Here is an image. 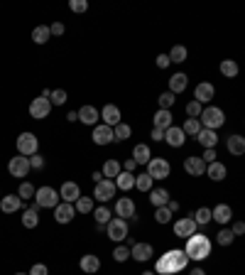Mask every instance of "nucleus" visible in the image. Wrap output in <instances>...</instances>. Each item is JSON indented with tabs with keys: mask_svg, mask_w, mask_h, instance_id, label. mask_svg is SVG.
I'll return each instance as SVG.
<instances>
[{
	"mask_svg": "<svg viewBox=\"0 0 245 275\" xmlns=\"http://www.w3.org/2000/svg\"><path fill=\"white\" fill-rule=\"evenodd\" d=\"M213 84H208V81H201L199 86H196V91H194V101H199V103H208L211 98H213Z\"/></svg>",
	"mask_w": 245,
	"mask_h": 275,
	"instance_id": "412c9836",
	"label": "nucleus"
},
{
	"mask_svg": "<svg viewBox=\"0 0 245 275\" xmlns=\"http://www.w3.org/2000/svg\"><path fill=\"white\" fill-rule=\"evenodd\" d=\"M115 182L113 180H103V182H98L96 184V189H94V199H98V202L103 204V202H108V199H113V194H115Z\"/></svg>",
	"mask_w": 245,
	"mask_h": 275,
	"instance_id": "9b49d317",
	"label": "nucleus"
},
{
	"mask_svg": "<svg viewBox=\"0 0 245 275\" xmlns=\"http://www.w3.org/2000/svg\"><path fill=\"white\" fill-rule=\"evenodd\" d=\"M49 101H52V106H64V103L69 101V96H66V91H64V89H57V91H52Z\"/></svg>",
	"mask_w": 245,
	"mask_h": 275,
	"instance_id": "09e8293b",
	"label": "nucleus"
},
{
	"mask_svg": "<svg viewBox=\"0 0 245 275\" xmlns=\"http://www.w3.org/2000/svg\"><path fill=\"white\" fill-rule=\"evenodd\" d=\"M150 202L154 204V206H167V204H170V192H167V189H152Z\"/></svg>",
	"mask_w": 245,
	"mask_h": 275,
	"instance_id": "f704fd0d",
	"label": "nucleus"
},
{
	"mask_svg": "<svg viewBox=\"0 0 245 275\" xmlns=\"http://www.w3.org/2000/svg\"><path fill=\"white\" fill-rule=\"evenodd\" d=\"M49 30H52V35H64V22H52Z\"/></svg>",
	"mask_w": 245,
	"mask_h": 275,
	"instance_id": "bf43d9fd",
	"label": "nucleus"
},
{
	"mask_svg": "<svg viewBox=\"0 0 245 275\" xmlns=\"http://www.w3.org/2000/svg\"><path fill=\"white\" fill-rule=\"evenodd\" d=\"M8 170H10V175L13 177H27L30 175V157H25V155H18V157H10V162H8Z\"/></svg>",
	"mask_w": 245,
	"mask_h": 275,
	"instance_id": "6e6552de",
	"label": "nucleus"
},
{
	"mask_svg": "<svg viewBox=\"0 0 245 275\" xmlns=\"http://www.w3.org/2000/svg\"><path fill=\"white\" fill-rule=\"evenodd\" d=\"M69 8H71L74 13H86V10H89V3H86V0H71Z\"/></svg>",
	"mask_w": 245,
	"mask_h": 275,
	"instance_id": "603ef678",
	"label": "nucleus"
},
{
	"mask_svg": "<svg viewBox=\"0 0 245 275\" xmlns=\"http://www.w3.org/2000/svg\"><path fill=\"white\" fill-rule=\"evenodd\" d=\"M196 140H199L201 145L206 147V150H213V147L218 145V135H216V130H208V128H201V130H199Z\"/></svg>",
	"mask_w": 245,
	"mask_h": 275,
	"instance_id": "b1692460",
	"label": "nucleus"
},
{
	"mask_svg": "<svg viewBox=\"0 0 245 275\" xmlns=\"http://www.w3.org/2000/svg\"><path fill=\"white\" fill-rule=\"evenodd\" d=\"M59 197H61V202L76 204V199L81 197L78 184H76V182H64V184H61V189H59Z\"/></svg>",
	"mask_w": 245,
	"mask_h": 275,
	"instance_id": "6ab92c4d",
	"label": "nucleus"
},
{
	"mask_svg": "<svg viewBox=\"0 0 245 275\" xmlns=\"http://www.w3.org/2000/svg\"><path fill=\"white\" fill-rule=\"evenodd\" d=\"M0 209H3V214H15L22 209V199L18 194H5V197H0Z\"/></svg>",
	"mask_w": 245,
	"mask_h": 275,
	"instance_id": "f3484780",
	"label": "nucleus"
},
{
	"mask_svg": "<svg viewBox=\"0 0 245 275\" xmlns=\"http://www.w3.org/2000/svg\"><path fill=\"white\" fill-rule=\"evenodd\" d=\"M211 216H213L216 224H228V221L233 219V209L228 204H218L216 209H211Z\"/></svg>",
	"mask_w": 245,
	"mask_h": 275,
	"instance_id": "a878e982",
	"label": "nucleus"
},
{
	"mask_svg": "<svg viewBox=\"0 0 245 275\" xmlns=\"http://www.w3.org/2000/svg\"><path fill=\"white\" fill-rule=\"evenodd\" d=\"M132 160H135L137 165H147V162L152 160L150 147L142 145V143H140V145H135V147H132Z\"/></svg>",
	"mask_w": 245,
	"mask_h": 275,
	"instance_id": "c756f323",
	"label": "nucleus"
},
{
	"mask_svg": "<svg viewBox=\"0 0 245 275\" xmlns=\"http://www.w3.org/2000/svg\"><path fill=\"white\" fill-rule=\"evenodd\" d=\"M152 182H154V180H152L147 172H142V175L135 177V187H137L140 192H152Z\"/></svg>",
	"mask_w": 245,
	"mask_h": 275,
	"instance_id": "58836bf2",
	"label": "nucleus"
},
{
	"mask_svg": "<svg viewBox=\"0 0 245 275\" xmlns=\"http://www.w3.org/2000/svg\"><path fill=\"white\" fill-rule=\"evenodd\" d=\"M101 116H103V123H106V126H111V128H115L118 123H123V121H120V108L113 106V103L103 106V113H101Z\"/></svg>",
	"mask_w": 245,
	"mask_h": 275,
	"instance_id": "4be33fe9",
	"label": "nucleus"
},
{
	"mask_svg": "<svg viewBox=\"0 0 245 275\" xmlns=\"http://www.w3.org/2000/svg\"><path fill=\"white\" fill-rule=\"evenodd\" d=\"M152 140H165V130L152 128Z\"/></svg>",
	"mask_w": 245,
	"mask_h": 275,
	"instance_id": "052dcab7",
	"label": "nucleus"
},
{
	"mask_svg": "<svg viewBox=\"0 0 245 275\" xmlns=\"http://www.w3.org/2000/svg\"><path fill=\"white\" fill-rule=\"evenodd\" d=\"M142 275H157V273H142Z\"/></svg>",
	"mask_w": 245,
	"mask_h": 275,
	"instance_id": "338daca9",
	"label": "nucleus"
},
{
	"mask_svg": "<svg viewBox=\"0 0 245 275\" xmlns=\"http://www.w3.org/2000/svg\"><path fill=\"white\" fill-rule=\"evenodd\" d=\"M154 64H157L159 69H167V67L172 64V62H170V54H159V57H157V62H154Z\"/></svg>",
	"mask_w": 245,
	"mask_h": 275,
	"instance_id": "6e6d98bb",
	"label": "nucleus"
},
{
	"mask_svg": "<svg viewBox=\"0 0 245 275\" xmlns=\"http://www.w3.org/2000/svg\"><path fill=\"white\" fill-rule=\"evenodd\" d=\"M30 165H32V170H44V155L35 152V155L30 157Z\"/></svg>",
	"mask_w": 245,
	"mask_h": 275,
	"instance_id": "864d4df0",
	"label": "nucleus"
},
{
	"mask_svg": "<svg viewBox=\"0 0 245 275\" xmlns=\"http://www.w3.org/2000/svg\"><path fill=\"white\" fill-rule=\"evenodd\" d=\"M125 172H132V170H135V167H137V162H135V160H132V157H128V160H125Z\"/></svg>",
	"mask_w": 245,
	"mask_h": 275,
	"instance_id": "680f3d73",
	"label": "nucleus"
},
{
	"mask_svg": "<svg viewBox=\"0 0 245 275\" xmlns=\"http://www.w3.org/2000/svg\"><path fill=\"white\" fill-rule=\"evenodd\" d=\"M165 140H167V145H172V147H182L184 140H187V133L179 128V126H172L170 130H165Z\"/></svg>",
	"mask_w": 245,
	"mask_h": 275,
	"instance_id": "a211bd4d",
	"label": "nucleus"
},
{
	"mask_svg": "<svg viewBox=\"0 0 245 275\" xmlns=\"http://www.w3.org/2000/svg\"><path fill=\"white\" fill-rule=\"evenodd\" d=\"M184 253L189 256V260H206L211 256V241L204 234H194L187 239V246H184Z\"/></svg>",
	"mask_w": 245,
	"mask_h": 275,
	"instance_id": "f03ea898",
	"label": "nucleus"
},
{
	"mask_svg": "<svg viewBox=\"0 0 245 275\" xmlns=\"http://www.w3.org/2000/svg\"><path fill=\"white\" fill-rule=\"evenodd\" d=\"M120 172H123V167H120L118 160H108V162L103 165V177H106V180H115Z\"/></svg>",
	"mask_w": 245,
	"mask_h": 275,
	"instance_id": "e433bc0d",
	"label": "nucleus"
},
{
	"mask_svg": "<svg viewBox=\"0 0 245 275\" xmlns=\"http://www.w3.org/2000/svg\"><path fill=\"white\" fill-rule=\"evenodd\" d=\"M226 147L230 155H235V157H240V155H245V138L243 135H230L226 140Z\"/></svg>",
	"mask_w": 245,
	"mask_h": 275,
	"instance_id": "393cba45",
	"label": "nucleus"
},
{
	"mask_svg": "<svg viewBox=\"0 0 245 275\" xmlns=\"http://www.w3.org/2000/svg\"><path fill=\"white\" fill-rule=\"evenodd\" d=\"M30 275H49V268H47L44 263H35V265L30 268Z\"/></svg>",
	"mask_w": 245,
	"mask_h": 275,
	"instance_id": "5fc2aeb1",
	"label": "nucleus"
},
{
	"mask_svg": "<svg viewBox=\"0 0 245 275\" xmlns=\"http://www.w3.org/2000/svg\"><path fill=\"white\" fill-rule=\"evenodd\" d=\"M184 133H187V135H194V138H196V135H199V130H201V121H199V118H187V123H184Z\"/></svg>",
	"mask_w": 245,
	"mask_h": 275,
	"instance_id": "37998d69",
	"label": "nucleus"
},
{
	"mask_svg": "<svg viewBox=\"0 0 245 275\" xmlns=\"http://www.w3.org/2000/svg\"><path fill=\"white\" fill-rule=\"evenodd\" d=\"M113 258H115V260H118V263H125V260L130 258V248L120 243V246H118V248H115V251H113Z\"/></svg>",
	"mask_w": 245,
	"mask_h": 275,
	"instance_id": "8fccbe9b",
	"label": "nucleus"
},
{
	"mask_svg": "<svg viewBox=\"0 0 245 275\" xmlns=\"http://www.w3.org/2000/svg\"><path fill=\"white\" fill-rule=\"evenodd\" d=\"M74 206L78 214H89V211H94V197H78Z\"/></svg>",
	"mask_w": 245,
	"mask_h": 275,
	"instance_id": "ea45409f",
	"label": "nucleus"
},
{
	"mask_svg": "<svg viewBox=\"0 0 245 275\" xmlns=\"http://www.w3.org/2000/svg\"><path fill=\"white\" fill-rule=\"evenodd\" d=\"M132 135V128L128 126V123H118L113 128V138H115V143H125L128 138Z\"/></svg>",
	"mask_w": 245,
	"mask_h": 275,
	"instance_id": "c9c22d12",
	"label": "nucleus"
},
{
	"mask_svg": "<svg viewBox=\"0 0 245 275\" xmlns=\"http://www.w3.org/2000/svg\"><path fill=\"white\" fill-rule=\"evenodd\" d=\"M230 231H233V234H235V236H243V234H245V224H243V221H235V224H233V229H230Z\"/></svg>",
	"mask_w": 245,
	"mask_h": 275,
	"instance_id": "13d9d810",
	"label": "nucleus"
},
{
	"mask_svg": "<svg viewBox=\"0 0 245 275\" xmlns=\"http://www.w3.org/2000/svg\"><path fill=\"white\" fill-rule=\"evenodd\" d=\"M187 57H189L187 47H182V44H174V47H172V52H170L172 64H182V62H187Z\"/></svg>",
	"mask_w": 245,
	"mask_h": 275,
	"instance_id": "4c0bfd02",
	"label": "nucleus"
},
{
	"mask_svg": "<svg viewBox=\"0 0 245 275\" xmlns=\"http://www.w3.org/2000/svg\"><path fill=\"white\" fill-rule=\"evenodd\" d=\"M218 69H221V74H223L226 79H235V76L240 74V67H238V62H235V59H223Z\"/></svg>",
	"mask_w": 245,
	"mask_h": 275,
	"instance_id": "7c9ffc66",
	"label": "nucleus"
},
{
	"mask_svg": "<svg viewBox=\"0 0 245 275\" xmlns=\"http://www.w3.org/2000/svg\"><path fill=\"white\" fill-rule=\"evenodd\" d=\"M94 219L98 221V226H103V224L111 221V211L106 206H98V209H94Z\"/></svg>",
	"mask_w": 245,
	"mask_h": 275,
	"instance_id": "49530a36",
	"label": "nucleus"
},
{
	"mask_svg": "<svg viewBox=\"0 0 245 275\" xmlns=\"http://www.w3.org/2000/svg\"><path fill=\"white\" fill-rule=\"evenodd\" d=\"M152 256H154V248H152L150 243H132L130 246V258H135L137 263H145Z\"/></svg>",
	"mask_w": 245,
	"mask_h": 275,
	"instance_id": "4468645a",
	"label": "nucleus"
},
{
	"mask_svg": "<svg viewBox=\"0 0 245 275\" xmlns=\"http://www.w3.org/2000/svg\"><path fill=\"white\" fill-rule=\"evenodd\" d=\"M201 103L199 101H191V103H187V113H189V118H199L201 116Z\"/></svg>",
	"mask_w": 245,
	"mask_h": 275,
	"instance_id": "3c124183",
	"label": "nucleus"
},
{
	"mask_svg": "<svg viewBox=\"0 0 245 275\" xmlns=\"http://www.w3.org/2000/svg\"><path fill=\"white\" fill-rule=\"evenodd\" d=\"M199 118H201V128H208V130H216L226 123V113L218 108V106H206V108L201 111Z\"/></svg>",
	"mask_w": 245,
	"mask_h": 275,
	"instance_id": "7ed1b4c3",
	"label": "nucleus"
},
{
	"mask_svg": "<svg viewBox=\"0 0 245 275\" xmlns=\"http://www.w3.org/2000/svg\"><path fill=\"white\" fill-rule=\"evenodd\" d=\"M233 239H235V234H233L230 229H221V231H218V236H216L218 246H230V243H233Z\"/></svg>",
	"mask_w": 245,
	"mask_h": 275,
	"instance_id": "a18cd8bd",
	"label": "nucleus"
},
{
	"mask_svg": "<svg viewBox=\"0 0 245 275\" xmlns=\"http://www.w3.org/2000/svg\"><path fill=\"white\" fill-rule=\"evenodd\" d=\"M78 268H81L84 273H98V270H101V258L94 256V253H86V256L78 260Z\"/></svg>",
	"mask_w": 245,
	"mask_h": 275,
	"instance_id": "5701e85b",
	"label": "nucleus"
},
{
	"mask_svg": "<svg viewBox=\"0 0 245 275\" xmlns=\"http://www.w3.org/2000/svg\"><path fill=\"white\" fill-rule=\"evenodd\" d=\"M66 121H69V123L78 121V111H69V113H66Z\"/></svg>",
	"mask_w": 245,
	"mask_h": 275,
	"instance_id": "e2e57ef3",
	"label": "nucleus"
},
{
	"mask_svg": "<svg viewBox=\"0 0 245 275\" xmlns=\"http://www.w3.org/2000/svg\"><path fill=\"white\" fill-rule=\"evenodd\" d=\"M18 155H25V157H32L35 152H37L39 147V140L35 133H20L18 135Z\"/></svg>",
	"mask_w": 245,
	"mask_h": 275,
	"instance_id": "423d86ee",
	"label": "nucleus"
},
{
	"mask_svg": "<svg viewBox=\"0 0 245 275\" xmlns=\"http://www.w3.org/2000/svg\"><path fill=\"white\" fill-rule=\"evenodd\" d=\"M98 118H101V113H98V108H94V106H81V108H78V121H81L84 126H94L96 128Z\"/></svg>",
	"mask_w": 245,
	"mask_h": 275,
	"instance_id": "aec40b11",
	"label": "nucleus"
},
{
	"mask_svg": "<svg viewBox=\"0 0 245 275\" xmlns=\"http://www.w3.org/2000/svg\"><path fill=\"white\" fill-rule=\"evenodd\" d=\"M35 202H37V206H42V209H57L59 202H61V197H59L57 189H52V187H39L37 194H35Z\"/></svg>",
	"mask_w": 245,
	"mask_h": 275,
	"instance_id": "39448f33",
	"label": "nucleus"
},
{
	"mask_svg": "<svg viewBox=\"0 0 245 275\" xmlns=\"http://www.w3.org/2000/svg\"><path fill=\"white\" fill-rule=\"evenodd\" d=\"M91 177H94V182H96V184H98V182H103V180H106V177H103V172H94Z\"/></svg>",
	"mask_w": 245,
	"mask_h": 275,
	"instance_id": "0e129e2a",
	"label": "nucleus"
},
{
	"mask_svg": "<svg viewBox=\"0 0 245 275\" xmlns=\"http://www.w3.org/2000/svg\"><path fill=\"white\" fill-rule=\"evenodd\" d=\"M91 138H94L96 145H108V143H113V140H115V138H113V128H111V126H106V123H103V126H96Z\"/></svg>",
	"mask_w": 245,
	"mask_h": 275,
	"instance_id": "dca6fc26",
	"label": "nucleus"
},
{
	"mask_svg": "<svg viewBox=\"0 0 245 275\" xmlns=\"http://www.w3.org/2000/svg\"><path fill=\"white\" fill-rule=\"evenodd\" d=\"M49 111H52V101H49V98H44V96H37V98L30 103V116H32L35 121L47 118V116H49Z\"/></svg>",
	"mask_w": 245,
	"mask_h": 275,
	"instance_id": "1a4fd4ad",
	"label": "nucleus"
},
{
	"mask_svg": "<svg viewBox=\"0 0 245 275\" xmlns=\"http://www.w3.org/2000/svg\"><path fill=\"white\" fill-rule=\"evenodd\" d=\"M35 194H37V189H35L30 182H22V184H20V189H18V197H20V199H32Z\"/></svg>",
	"mask_w": 245,
	"mask_h": 275,
	"instance_id": "c03bdc74",
	"label": "nucleus"
},
{
	"mask_svg": "<svg viewBox=\"0 0 245 275\" xmlns=\"http://www.w3.org/2000/svg\"><path fill=\"white\" fill-rule=\"evenodd\" d=\"M128 221L120 219V216H115V219H111L108 224H106V234H108V239L115 241V243H123V241L128 239Z\"/></svg>",
	"mask_w": 245,
	"mask_h": 275,
	"instance_id": "20e7f679",
	"label": "nucleus"
},
{
	"mask_svg": "<svg viewBox=\"0 0 245 275\" xmlns=\"http://www.w3.org/2000/svg\"><path fill=\"white\" fill-rule=\"evenodd\" d=\"M206 162L199 157V155H191L184 160V172H189L191 177H201V175H206Z\"/></svg>",
	"mask_w": 245,
	"mask_h": 275,
	"instance_id": "f8f14e48",
	"label": "nucleus"
},
{
	"mask_svg": "<svg viewBox=\"0 0 245 275\" xmlns=\"http://www.w3.org/2000/svg\"><path fill=\"white\" fill-rule=\"evenodd\" d=\"M187 265H189L187 253H184L182 248H172V251H167L162 258H157L154 273L157 275H177V273H182Z\"/></svg>",
	"mask_w": 245,
	"mask_h": 275,
	"instance_id": "f257e3e1",
	"label": "nucleus"
},
{
	"mask_svg": "<svg viewBox=\"0 0 245 275\" xmlns=\"http://www.w3.org/2000/svg\"><path fill=\"white\" fill-rule=\"evenodd\" d=\"M170 172H172V165L165 157H152L150 162H147V175H150L152 180H167Z\"/></svg>",
	"mask_w": 245,
	"mask_h": 275,
	"instance_id": "0eeeda50",
	"label": "nucleus"
},
{
	"mask_svg": "<svg viewBox=\"0 0 245 275\" xmlns=\"http://www.w3.org/2000/svg\"><path fill=\"white\" fill-rule=\"evenodd\" d=\"M196 234V221L191 216H182L179 221H174V236L177 239H189Z\"/></svg>",
	"mask_w": 245,
	"mask_h": 275,
	"instance_id": "9d476101",
	"label": "nucleus"
},
{
	"mask_svg": "<svg viewBox=\"0 0 245 275\" xmlns=\"http://www.w3.org/2000/svg\"><path fill=\"white\" fill-rule=\"evenodd\" d=\"M201 160H204L206 165H211V162H216V150H206V152L201 155Z\"/></svg>",
	"mask_w": 245,
	"mask_h": 275,
	"instance_id": "4d7b16f0",
	"label": "nucleus"
},
{
	"mask_svg": "<svg viewBox=\"0 0 245 275\" xmlns=\"http://www.w3.org/2000/svg\"><path fill=\"white\" fill-rule=\"evenodd\" d=\"M157 103H159V108L170 111L172 106H174V93H172V91H165V93H159V98H157Z\"/></svg>",
	"mask_w": 245,
	"mask_h": 275,
	"instance_id": "de8ad7c7",
	"label": "nucleus"
},
{
	"mask_svg": "<svg viewBox=\"0 0 245 275\" xmlns=\"http://www.w3.org/2000/svg\"><path fill=\"white\" fill-rule=\"evenodd\" d=\"M191 275H206V273H204L201 268H194V270H191Z\"/></svg>",
	"mask_w": 245,
	"mask_h": 275,
	"instance_id": "69168bd1",
	"label": "nucleus"
},
{
	"mask_svg": "<svg viewBox=\"0 0 245 275\" xmlns=\"http://www.w3.org/2000/svg\"><path fill=\"white\" fill-rule=\"evenodd\" d=\"M113 182H115V187H118V189L128 192V189H132V187H135V175H132V172H120Z\"/></svg>",
	"mask_w": 245,
	"mask_h": 275,
	"instance_id": "473e14b6",
	"label": "nucleus"
},
{
	"mask_svg": "<svg viewBox=\"0 0 245 275\" xmlns=\"http://www.w3.org/2000/svg\"><path fill=\"white\" fill-rule=\"evenodd\" d=\"M37 224H39L37 206H32V209H25V211H22V226H25V229H37Z\"/></svg>",
	"mask_w": 245,
	"mask_h": 275,
	"instance_id": "72a5a7b5",
	"label": "nucleus"
},
{
	"mask_svg": "<svg viewBox=\"0 0 245 275\" xmlns=\"http://www.w3.org/2000/svg\"><path fill=\"white\" fill-rule=\"evenodd\" d=\"M194 221H196V226H206V224H211V221H213V216H211V209L201 206V209L194 214Z\"/></svg>",
	"mask_w": 245,
	"mask_h": 275,
	"instance_id": "a19ab883",
	"label": "nucleus"
},
{
	"mask_svg": "<svg viewBox=\"0 0 245 275\" xmlns=\"http://www.w3.org/2000/svg\"><path fill=\"white\" fill-rule=\"evenodd\" d=\"M15 275H30V273H15Z\"/></svg>",
	"mask_w": 245,
	"mask_h": 275,
	"instance_id": "774afa93",
	"label": "nucleus"
},
{
	"mask_svg": "<svg viewBox=\"0 0 245 275\" xmlns=\"http://www.w3.org/2000/svg\"><path fill=\"white\" fill-rule=\"evenodd\" d=\"M76 216V206L69 202H59V206L54 209V219L57 224H71Z\"/></svg>",
	"mask_w": 245,
	"mask_h": 275,
	"instance_id": "ddd939ff",
	"label": "nucleus"
},
{
	"mask_svg": "<svg viewBox=\"0 0 245 275\" xmlns=\"http://www.w3.org/2000/svg\"><path fill=\"white\" fill-rule=\"evenodd\" d=\"M152 123H154V128L170 130V128H172V113H170V111H165V108H159L157 113H154Z\"/></svg>",
	"mask_w": 245,
	"mask_h": 275,
	"instance_id": "cd10ccee",
	"label": "nucleus"
},
{
	"mask_svg": "<svg viewBox=\"0 0 245 275\" xmlns=\"http://www.w3.org/2000/svg\"><path fill=\"white\" fill-rule=\"evenodd\" d=\"M172 214H174V211H172L170 206H157V211H154V221H157V224H170Z\"/></svg>",
	"mask_w": 245,
	"mask_h": 275,
	"instance_id": "79ce46f5",
	"label": "nucleus"
},
{
	"mask_svg": "<svg viewBox=\"0 0 245 275\" xmlns=\"http://www.w3.org/2000/svg\"><path fill=\"white\" fill-rule=\"evenodd\" d=\"M206 175L213 180V182H223L226 175H228V170H226V165H221V162L216 160V162H211V165L206 167Z\"/></svg>",
	"mask_w": 245,
	"mask_h": 275,
	"instance_id": "c85d7f7f",
	"label": "nucleus"
},
{
	"mask_svg": "<svg viewBox=\"0 0 245 275\" xmlns=\"http://www.w3.org/2000/svg\"><path fill=\"white\" fill-rule=\"evenodd\" d=\"M115 214L125 221L132 219V216H135V202H132L130 197H120V199L115 202Z\"/></svg>",
	"mask_w": 245,
	"mask_h": 275,
	"instance_id": "2eb2a0df",
	"label": "nucleus"
},
{
	"mask_svg": "<svg viewBox=\"0 0 245 275\" xmlns=\"http://www.w3.org/2000/svg\"><path fill=\"white\" fill-rule=\"evenodd\" d=\"M49 37H52L49 25H37V27L32 30V42H35V44H44V42H49Z\"/></svg>",
	"mask_w": 245,
	"mask_h": 275,
	"instance_id": "2f4dec72",
	"label": "nucleus"
},
{
	"mask_svg": "<svg viewBox=\"0 0 245 275\" xmlns=\"http://www.w3.org/2000/svg\"><path fill=\"white\" fill-rule=\"evenodd\" d=\"M187 86H189V76H187V74L179 72V74H172V76H170V91L172 93H182Z\"/></svg>",
	"mask_w": 245,
	"mask_h": 275,
	"instance_id": "bb28decb",
	"label": "nucleus"
}]
</instances>
